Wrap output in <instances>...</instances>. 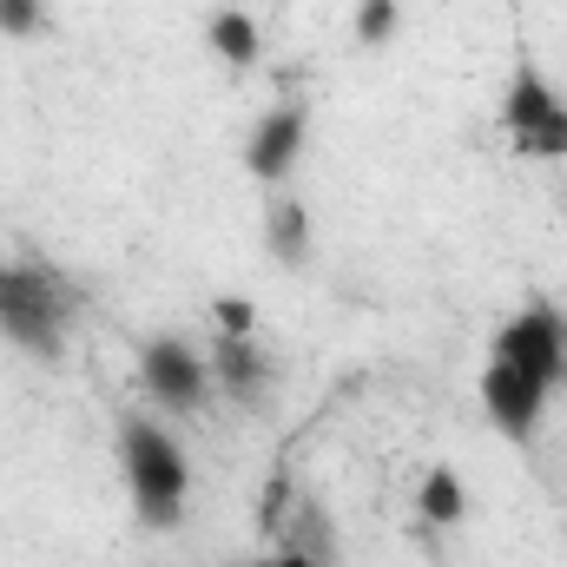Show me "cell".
<instances>
[{
	"instance_id": "6da1fadb",
	"label": "cell",
	"mask_w": 567,
	"mask_h": 567,
	"mask_svg": "<svg viewBox=\"0 0 567 567\" xmlns=\"http://www.w3.org/2000/svg\"><path fill=\"white\" fill-rule=\"evenodd\" d=\"M120 468H126V488H133V508H140L145 528H178L185 522L192 462H185L172 429H158L152 416H126L120 423Z\"/></svg>"
},
{
	"instance_id": "7a4b0ae2",
	"label": "cell",
	"mask_w": 567,
	"mask_h": 567,
	"mask_svg": "<svg viewBox=\"0 0 567 567\" xmlns=\"http://www.w3.org/2000/svg\"><path fill=\"white\" fill-rule=\"evenodd\" d=\"M66 317H73V290L47 265H0V337L40 363H53L66 350Z\"/></svg>"
},
{
	"instance_id": "3957f363",
	"label": "cell",
	"mask_w": 567,
	"mask_h": 567,
	"mask_svg": "<svg viewBox=\"0 0 567 567\" xmlns=\"http://www.w3.org/2000/svg\"><path fill=\"white\" fill-rule=\"evenodd\" d=\"M495 120H502V133L522 158H567V93L535 60H522L508 73V93H502Z\"/></svg>"
},
{
	"instance_id": "277c9868",
	"label": "cell",
	"mask_w": 567,
	"mask_h": 567,
	"mask_svg": "<svg viewBox=\"0 0 567 567\" xmlns=\"http://www.w3.org/2000/svg\"><path fill=\"white\" fill-rule=\"evenodd\" d=\"M140 383L158 410H178V416H198L212 403V363L185 337H145L140 343Z\"/></svg>"
},
{
	"instance_id": "5b68a950",
	"label": "cell",
	"mask_w": 567,
	"mask_h": 567,
	"mask_svg": "<svg viewBox=\"0 0 567 567\" xmlns=\"http://www.w3.org/2000/svg\"><path fill=\"white\" fill-rule=\"evenodd\" d=\"M495 357H508V363H522L535 383L561 390L567 383V310L561 303H528L522 317H508V323L495 330Z\"/></svg>"
},
{
	"instance_id": "8992f818",
	"label": "cell",
	"mask_w": 567,
	"mask_h": 567,
	"mask_svg": "<svg viewBox=\"0 0 567 567\" xmlns=\"http://www.w3.org/2000/svg\"><path fill=\"white\" fill-rule=\"evenodd\" d=\"M482 410H488V423L502 429L508 442H528L535 423H542V410H548V383H535L508 357H488V370H482Z\"/></svg>"
},
{
	"instance_id": "52a82bcc",
	"label": "cell",
	"mask_w": 567,
	"mask_h": 567,
	"mask_svg": "<svg viewBox=\"0 0 567 567\" xmlns=\"http://www.w3.org/2000/svg\"><path fill=\"white\" fill-rule=\"evenodd\" d=\"M303 140H310V113H303L297 100H284V106H271V113L251 126V140H245V172H251L258 185H284V178L297 172V158H303Z\"/></svg>"
},
{
	"instance_id": "ba28073f",
	"label": "cell",
	"mask_w": 567,
	"mask_h": 567,
	"mask_svg": "<svg viewBox=\"0 0 567 567\" xmlns=\"http://www.w3.org/2000/svg\"><path fill=\"white\" fill-rule=\"evenodd\" d=\"M212 390H225L231 403H245V410H258L265 403V390H271V357H265V343L258 337H212Z\"/></svg>"
},
{
	"instance_id": "9c48e42d",
	"label": "cell",
	"mask_w": 567,
	"mask_h": 567,
	"mask_svg": "<svg viewBox=\"0 0 567 567\" xmlns=\"http://www.w3.org/2000/svg\"><path fill=\"white\" fill-rule=\"evenodd\" d=\"M205 47H212L231 73H245V66H258V60H265V33H258V20H251V13H238V7H218V13L205 20Z\"/></svg>"
},
{
	"instance_id": "30bf717a",
	"label": "cell",
	"mask_w": 567,
	"mask_h": 567,
	"mask_svg": "<svg viewBox=\"0 0 567 567\" xmlns=\"http://www.w3.org/2000/svg\"><path fill=\"white\" fill-rule=\"evenodd\" d=\"M265 251H271V265H284V271H303V265H310V212H303L297 198H278V205H271V218H265Z\"/></svg>"
},
{
	"instance_id": "8fae6325",
	"label": "cell",
	"mask_w": 567,
	"mask_h": 567,
	"mask_svg": "<svg viewBox=\"0 0 567 567\" xmlns=\"http://www.w3.org/2000/svg\"><path fill=\"white\" fill-rule=\"evenodd\" d=\"M416 508H423V522H435V528H455V522L468 515V488H462V475H455V468H429L423 488H416Z\"/></svg>"
},
{
	"instance_id": "7c38bea8",
	"label": "cell",
	"mask_w": 567,
	"mask_h": 567,
	"mask_svg": "<svg viewBox=\"0 0 567 567\" xmlns=\"http://www.w3.org/2000/svg\"><path fill=\"white\" fill-rule=\"evenodd\" d=\"M403 27V0H357V47H390Z\"/></svg>"
},
{
	"instance_id": "4fadbf2b",
	"label": "cell",
	"mask_w": 567,
	"mask_h": 567,
	"mask_svg": "<svg viewBox=\"0 0 567 567\" xmlns=\"http://www.w3.org/2000/svg\"><path fill=\"white\" fill-rule=\"evenodd\" d=\"M47 0H0V33L7 40H40L47 33Z\"/></svg>"
},
{
	"instance_id": "5bb4252c",
	"label": "cell",
	"mask_w": 567,
	"mask_h": 567,
	"mask_svg": "<svg viewBox=\"0 0 567 567\" xmlns=\"http://www.w3.org/2000/svg\"><path fill=\"white\" fill-rule=\"evenodd\" d=\"M212 317H218V330H225V337H258V310H251L245 297H218V303H212Z\"/></svg>"
},
{
	"instance_id": "9a60e30c",
	"label": "cell",
	"mask_w": 567,
	"mask_h": 567,
	"mask_svg": "<svg viewBox=\"0 0 567 567\" xmlns=\"http://www.w3.org/2000/svg\"><path fill=\"white\" fill-rule=\"evenodd\" d=\"M238 567H323L317 555H297V548H271V555H258V561H238Z\"/></svg>"
}]
</instances>
